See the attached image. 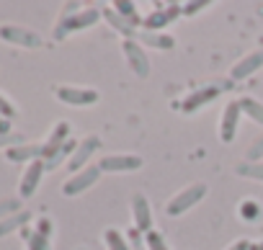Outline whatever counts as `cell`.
I'll use <instances>...</instances> for the list:
<instances>
[{
    "label": "cell",
    "mask_w": 263,
    "mask_h": 250,
    "mask_svg": "<svg viewBox=\"0 0 263 250\" xmlns=\"http://www.w3.org/2000/svg\"><path fill=\"white\" fill-rule=\"evenodd\" d=\"M26 242H29V250H49V237L42 232H31Z\"/></svg>",
    "instance_id": "obj_24"
},
{
    "label": "cell",
    "mask_w": 263,
    "mask_h": 250,
    "mask_svg": "<svg viewBox=\"0 0 263 250\" xmlns=\"http://www.w3.org/2000/svg\"><path fill=\"white\" fill-rule=\"evenodd\" d=\"M181 16V6H163V8H158V11H153V13H147L145 18H142V26H145V31H160V29H165L171 21H176Z\"/></svg>",
    "instance_id": "obj_13"
},
{
    "label": "cell",
    "mask_w": 263,
    "mask_h": 250,
    "mask_svg": "<svg viewBox=\"0 0 263 250\" xmlns=\"http://www.w3.org/2000/svg\"><path fill=\"white\" fill-rule=\"evenodd\" d=\"M98 147H101V137L88 134L85 140H80V142H78L75 152H72V155H70V160H67V168H70L72 173H78V170L88 168V160L96 155V150H98Z\"/></svg>",
    "instance_id": "obj_10"
},
{
    "label": "cell",
    "mask_w": 263,
    "mask_h": 250,
    "mask_svg": "<svg viewBox=\"0 0 263 250\" xmlns=\"http://www.w3.org/2000/svg\"><path fill=\"white\" fill-rule=\"evenodd\" d=\"M67 142H70V124H67V121H57L54 127H52V132H49V140L42 145V160H44V163L54 160L57 152H60Z\"/></svg>",
    "instance_id": "obj_8"
},
{
    "label": "cell",
    "mask_w": 263,
    "mask_h": 250,
    "mask_svg": "<svg viewBox=\"0 0 263 250\" xmlns=\"http://www.w3.org/2000/svg\"><path fill=\"white\" fill-rule=\"evenodd\" d=\"M255 250H263V242H260V245H258V247H255Z\"/></svg>",
    "instance_id": "obj_34"
},
{
    "label": "cell",
    "mask_w": 263,
    "mask_h": 250,
    "mask_svg": "<svg viewBox=\"0 0 263 250\" xmlns=\"http://www.w3.org/2000/svg\"><path fill=\"white\" fill-rule=\"evenodd\" d=\"M204 196H206V183H191V186H186L183 191L173 194V199L165 204V214L181 217V214H186L189 209H194Z\"/></svg>",
    "instance_id": "obj_2"
},
{
    "label": "cell",
    "mask_w": 263,
    "mask_h": 250,
    "mask_svg": "<svg viewBox=\"0 0 263 250\" xmlns=\"http://www.w3.org/2000/svg\"><path fill=\"white\" fill-rule=\"evenodd\" d=\"M240 108H242L245 116H250L255 124H260V127H263V103H258L255 98H242L240 101Z\"/></svg>",
    "instance_id": "obj_20"
},
{
    "label": "cell",
    "mask_w": 263,
    "mask_h": 250,
    "mask_svg": "<svg viewBox=\"0 0 263 250\" xmlns=\"http://www.w3.org/2000/svg\"><path fill=\"white\" fill-rule=\"evenodd\" d=\"M145 245H147V250H171L168 242H165V237H163L158 229H150V232L145 235Z\"/></svg>",
    "instance_id": "obj_22"
},
{
    "label": "cell",
    "mask_w": 263,
    "mask_h": 250,
    "mask_svg": "<svg viewBox=\"0 0 263 250\" xmlns=\"http://www.w3.org/2000/svg\"><path fill=\"white\" fill-rule=\"evenodd\" d=\"M227 250H250V242H248V240H237V242L230 245Z\"/></svg>",
    "instance_id": "obj_33"
},
{
    "label": "cell",
    "mask_w": 263,
    "mask_h": 250,
    "mask_svg": "<svg viewBox=\"0 0 263 250\" xmlns=\"http://www.w3.org/2000/svg\"><path fill=\"white\" fill-rule=\"evenodd\" d=\"M260 67H263V49L250 52V54H245L242 60H237V62L232 65V70H230V78H232V80H242V78L253 75V72L260 70Z\"/></svg>",
    "instance_id": "obj_14"
},
{
    "label": "cell",
    "mask_w": 263,
    "mask_h": 250,
    "mask_svg": "<svg viewBox=\"0 0 263 250\" xmlns=\"http://www.w3.org/2000/svg\"><path fill=\"white\" fill-rule=\"evenodd\" d=\"M101 173H132V170H140L142 168V158L140 155H132V152H114L98 160Z\"/></svg>",
    "instance_id": "obj_4"
},
{
    "label": "cell",
    "mask_w": 263,
    "mask_h": 250,
    "mask_svg": "<svg viewBox=\"0 0 263 250\" xmlns=\"http://www.w3.org/2000/svg\"><path fill=\"white\" fill-rule=\"evenodd\" d=\"M240 113H242L240 101H230V103H224V108H222V113H219V140H222L224 145H230V142L235 140V134H237Z\"/></svg>",
    "instance_id": "obj_7"
},
{
    "label": "cell",
    "mask_w": 263,
    "mask_h": 250,
    "mask_svg": "<svg viewBox=\"0 0 263 250\" xmlns=\"http://www.w3.org/2000/svg\"><path fill=\"white\" fill-rule=\"evenodd\" d=\"M121 52H124L126 65L132 67V72H135L137 78H147V75H150V57H147V49L142 47V42H137V39H124Z\"/></svg>",
    "instance_id": "obj_3"
},
{
    "label": "cell",
    "mask_w": 263,
    "mask_h": 250,
    "mask_svg": "<svg viewBox=\"0 0 263 250\" xmlns=\"http://www.w3.org/2000/svg\"><path fill=\"white\" fill-rule=\"evenodd\" d=\"M101 11L98 8H83L78 13H62V18L54 26V39H65L67 34L78 31V29H90L101 21Z\"/></svg>",
    "instance_id": "obj_1"
},
{
    "label": "cell",
    "mask_w": 263,
    "mask_h": 250,
    "mask_svg": "<svg viewBox=\"0 0 263 250\" xmlns=\"http://www.w3.org/2000/svg\"><path fill=\"white\" fill-rule=\"evenodd\" d=\"M132 222L140 235H147L153 229V209L145 194H135L132 196Z\"/></svg>",
    "instance_id": "obj_11"
},
{
    "label": "cell",
    "mask_w": 263,
    "mask_h": 250,
    "mask_svg": "<svg viewBox=\"0 0 263 250\" xmlns=\"http://www.w3.org/2000/svg\"><path fill=\"white\" fill-rule=\"evenodd\" d=\"M0 116H6L8 121L16 116V108H13V103H11L6 95H0Z\"/></svg>",
    "instance_id": "obj_28"
},
{
    "label": "cell",
    "mask_w": 263,
    "mask_h": 250,
    "mask_svg": "<svg viewBox=\"0 0 263 250\" xmlns=\"http://www.w3.org/2000/svg\"><path fill=\"white\" fill-rule=\"evenodd\" d=\"M21 211V201L18 199H3L0 201V222H3L6 217H11V214H18Z\"/></svg>",
    "instance_id": "obj_23"
},
{
    "label": "cell",
    "mask_w": 263,
    "mask_h": 250,
    "mask_svg": "<svg viewBox=\"0 0 263 250\" xmlns=\"http://www.w3.org/2000/svg\"><path fill=\"white\" fill-rule=\"evenodd\" d=\"M8 132H11V121L6 119V116H0V137H8Z\"/></svg>",
    "instance_id": "obj_32"
},
{
    "label": "cell",
    "mask_w": 263,
    "mask_h": 250,
    "mask_svg": "<svg viewBox=\"0 0 263 250\" xmlns=\"http://www.w3.org/2000/svg\"><path fill=\"white\" fill-rule=\"evenodd\" d=\"M29 219H31V214H29V211H18V214L6 217L3 222H0V237H6V235H11V232L21 229V227H24Z\"/></svg>",
    "instance_id": "obj_19"
},
{
    "label": "cell",
    "mask_w": 263,
    "mask_h": 250,
    "mask_svg": "<svg viewBox=\"0 0 263 250\" xmlns=\"http://www.w3.org/2000/svg\"><path fill=\"white\" fill-rule=\"evenodd\" d=\"M36 232H42V235H47V237H49V232H52V222H49V219H39Z\"/></svg>",
    "instance_id": "obj_31"
},
{
    "label": "cell",
    "mask_w": 263,
    "mask_h": 250,
    "mask_svg": "<svg viewBox=\"0 0 263 250\" xmlns=\"http://www.w3.org/2000/svg\"><path fill=\"white\" fill-rule=\"evenodd\" d=\"M0 39L11 42V44H18V47H29V49L42 47V39H39L36 31L16 26V24H3V26H0Z\"/></svg>",
    "instance_id": "obj_9"
},
{
    "label": "cell",
    "mask_w": 263,
    "mask_h": 250,
    "mask_svg": "<svg viewBox=\"0 0 263 250\" xmlns=\"http://www.w3.org/2000/svg\"><path fill=\"white\" fill-rule=\"evenodd\" d=\"M217 95H219V90H217V88H199V90H194L191 95H186V98H183V103H181V111H186V113H191V111H199L201 106L212 103Z\"/></svg>",
    "instance_id": "obj_15"
},
{
    "label": "cell",
    "mask_w": 263,
    "mask_h": 250,
    "mask_svg": "<svg viewBox=\"0 0 263 250\" xmlns=\"http://www.w3.org/2000/svg\"><path fill=\"white\" fill-rule=\"evenodd\" d=\"M212 3H209V0H194V3H183L181 6V13L183 16H196L199 11H206Z\"/></svg>",
    "instance_id": "obj_25"
},
{
    "label": "cell",
    "mask_w": 263,
    "mask_h": 250,
    "mask_svg": "<svg viewBox=\"0 0 263 250\" xmlns=\"http://www.w3.org/2000/svg\"><path fill=\"white\" fill-rule=\"evenodd\" d=\"M98 176H101V168H98V165H88V168L72 173V176L65 181L62 194H65V196H80L83 191H88L90 186H96Z\"/></svg>",
    "instance_id": "obj_6"
},
{
    "label": "cell",
    "mask_w": 263,
    "mask_h": 250,
    "mask_svg": "<svg viewBox=\"0 0 263 250\" xmlns=\"http://www.w3.org/2000/svg\"><path fill=\"white\" fill-rule=\"evenodd\" d=\"M240 211H242V217H250V222L258 217V206H255V204H242Z\"/></svg>",
    "instance_id": "obj_30"
},
{
    "label": "cell",
    "mask_w": 263,
    "mask_h": 250,
    "mask_svg": "<svg viewBox=\"0 0 263 250\" xmlns=\"http://www.w3.org/2000/svg\"><path fill=\"white\" fill-rule=\"evenodd\" d=\"M142 39H147L150 44H155V47H165V49H171L173 47V39L171 36H160V34H155V31H147V34H142Z\"/></svg>",
    "instance_id": "obj_26"
},
{
    "label": "cell",
    "mask_w": 263,
    "mask_h": 250,
    "mask_svg": "<svg viewBox=\"0 0 263 250\" xmlns=\"http://www.w3.org/2000/svg\"><path fill=\"white\" fill-rule=\"evenodd\" d=\"M44 170H47V163H44V160H34V163L26 165V170H24V176H21V183H18V196H21V199L34 196V191H36L39 183H42Z\"/></svg>",
    "instance_id": "obj_12"
},
{
    "label": "cell",
    "mask_w": 263,
    "mask_h": 250,
    "mask_svg": "<svg viewBox=\"0 0 263 250\" xmlns=\"http://www.w3.org/2000/svg\"><path fill=\"white\" fill-rule=\"evenodd\" d=\"M101 13H103V16H106L116 29H121V34H124V36H132V34H135V26H132L129 21H124L121 16H116V13H114V8H103Z\"/></svg>",
    "instance_id": "obj_21"
},
{
    "label": "cell",
    "mask_w": 263,
    "mask_h": 250,
    "mask_svg": "<svg viewBox=\"0 0 263 250\" xmlns=\"http://www.w3.org/2000/svg\"><path fill=\"white\" fill-rule=\"evenodd\" d=\"M129 245H132V250H147V245H145V235H140L137 229H132V235H129Z\"/></svg>",
    "instance_id": "obj_27"
},
{
    "label": "cell",
    "mask_w": 263,
    "mask_h": 250,
    "mask_svg": "<svg viewBox=\"0 0 263 250\" xmlns=\"http://www.w3.org/2000/svg\"><path fill=\"white\" fill-rule=\"evenodd\" d=\"M54 95H57V101H62L67 106H93L101 98L96 88H78V85H57Z\"/></svg>",
    "instance_id": "obj_5"
},
{
    "label": "cell",
    "mask_w": 263,
    "mask_h": 250,
    "mask_svg": "<svg viewBox=\"0 0 263 250\" xmlns=\"http://www.w3.org/2000/svg\"><path fill=\"white\" fill-rule=\"evenodd\" d=\"M6 158L11 163H34L42 160V145H18V147H8Z\"/></svg>",
    "instance_id": "obj_16"
},
{
    "label": "cell",
    "mask_w": 263,
    "mask_h": 250,
    "mask_svg": "<svg viewBox=\"0 0 263 250\" xmlns=\"http://www.w3.org/2000/svg\"><path fill=\"white\" fill-rule=\"evenodd\" d=\"M116 16H121L124 21H129L132 26H140L142 18L137 16V3H129V0H116V3L111 6Z\"/></svg>",
    "instance_id": "obj_17"
},
{
    "label": "cell",
    "mask_w": 263,
    "mask_h": 250,
    "mask_svg": "<svg viewBox=\"0 0 263 250\" xmlns=\"http://www.w3.org/2000/svg\"><path fill=\"white\" fill-rule=\"evenodd\" d=\"M103 242H106L108 250H132L129 237H126L121 229H116V227H108V229L103 232Z\"/></svg>",
    "instance_id": "obj_18"
},
{
    "label": "cell",
    "mask_w": 263,
    "mask_h": 250,
    "mask_svg": "<svg viewBox=\"0 0 263 250\" xmlns=\"http://www.w3.org/2000/svg\"><path fill=\"white\" fill-rule=\"evenodd\" d=\"M237 170L242 176H255V181H263V168H258V165H240Z\"/></svg>",
    "instance_id": "obj_29"
}]
</instances>
